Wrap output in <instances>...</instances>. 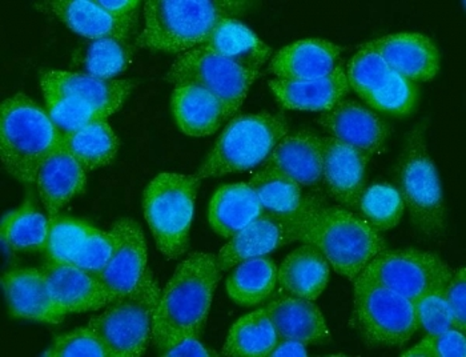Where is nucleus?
<instances>
[{"label": "nucleus", "instance_id": "f257e3e1", "mask_svg": "<svg viewBox=\"0 0 466 357\" xmlns=\"http://www.w3.org/2000/svg\"><path fill=\"white\" fill-rule=\"evenodd\" d=\"M218 256L192 252L160 291L152 325V345L163 353L179 340L200 338L221 276Z\"/></svg>", "mask_w": 466, "mask_h": 357}, {"label": "nucleus", "instance_id": "f03ea898", "mask_svg": "<svg viewBox=\"0 0 466 357\" xmlns=\"http://www.w3.org/2000/svg\"><path fill=\"white\" fill-rule=\"evenodd\" d=\"M304 200L299 241L320 250L330 268L353 283L368 263L387 250L384 238L361 215L330 206L323 195H305Z\"/></svg>", "mask_w": 466, "mask_h": 357}, {"label": "nucleus", "instance_id": "7ed1b4c3", "mask_svg": "<svg viewBox=\"0 0 466 357\" xmlns=\"http://www.w3.org/2000/svg\"><path fill=\"white\" fill-rule=\"evenodd\" d=\"M246 5L231 0H149L137 45L155 53H187L203 46L221 19L236 18Z\"/></svg>", "mask_w": 466, "mask_h": 357}, {"label": "nucleus", "instance_id": "20e7f679", "mask_svg": "<svg viewBox=\"0 0 466 357\" xmlns=\"http://www.w3.org/2000/svg\"><path fill=\"white\" fill-rule=\"evenodd\" d=\"M62 144V134L47 112L25 94L0 107V159L5 171L22 183H36L48 155Z\"/></svg>", "mask_w": 466, "mask_h": 357}, {"label": "nucleus", "instance_id": "39448f33", "mask_svg": "<svg viewBox=\"0 0 466 357\" xmlns=\"http://www.w3.org/2000/svg\"><path fill=\"white\" fill-rule=\"evenodd\" d=\"M399 192L413 226L428 238L447 232V207L436 164L431 160L424 127L408 135L396 164Z\"/></svg>", "mask_w": 466, "mask_h": 357}, {"label": "nucleus", "instance_id": "423d86ee", "mask_svg": "<svg viewBox=\"0 0 466 357\" xmlns=\"http://www.w3.org/2000/svg\"><path fill=\"white\" fill-rule=\"evenodd\" d=\"M289 131L287 120L269 112L232 117L195 177L198 180L248 171L263 163Z\"/></svg>", "mask_w": 466, "mask_h": 357}, {"label": "nucleus", "instance_id": "0eeeda50", "mask_svg": "<svg viewBox=\"0 0 466 357\" xmlns=\"http://www.w3.org/2000/svg\"><path fill=\"white\" fill-rule=\"evenodd\" d=\"M198 184L195 175L163 172L144 189V218L157 249L169 260H177L188 250Z\"/></svg>", "mask_w": 466, "mask_h": 357}, {"label": "nucleus", "instance_id": "6e6552de", "mask_svg": "<svg viewBox=\"0 0 466 357\" xmlns=\"http://www.w3.org/2000/svg\"><path fill=\"white\" fill-rule=\"evenodd\" d=\"M160 288L151 270L131 292L112 301L88 327L107 350L108 357H142L152 340V325Z\"/></svg>", "mask_w": 466, "mask_h": 357}, {"label": "nucleus", "instance_id": "1a4fd4ad", "mask_svg": "<svg viewBox=\"0 0 466 357\" xmlns=\"http://www.w3.org/2000/svg\"><path fill=\"white\" fill-rule=\"evenodd\" d=\"M355 322L373 347H401L420 330L414 303L376 281L356 279Z\"/></svg>", "mask_w": 466, "mask_h": 357}, {"label": "nucleus", "instance_id": "9d476101", "mask_svg": "<svg viewBox=\"0 0 466 357\" xmlns=\"http://www.w3.org/2000/svg\"><path fill=\"white\" fill-rule=\"evenodd\" d=\"M260 72L248 70L200 46L177 56L167 74V80L175 86L206 88L223 103L229 119L243 106Z\"/></svg>", "mask_w": 466, "mask_h": 357}, {"label": "nucleus", "instance_id": "9b49d317", "mask_svg": "<svg viewBox=\"0 0 466 357\" xmlns=\"http://www.w3.org/2000/svg\"><path fill=\"white\" fill-rule=\"evenodd\" d=\"M451 268L437 253L416 249L385 250L358 276L395 291L410 301L447 286Z\"/></svg>", "mask_w": 466, "mask_h": 357}, {"label": "nucleus", "instance_id": "f8f14e48", "mask_svg": "<svg viewBox=\"0 0 466 357\" xmlns=\"http://www.w3.org/2000/svg\"><path fill=\"white\" fill-rule=\"evenodd\" d=\"M305 215V200L295 216H279L263 212L248 227L229 239L220 250L218 264L221 272L248 259L266 256L272 250L299 241Z\"/></svg>", "mask_w": 466, "mask_h": 357}, {"label": "nucleus", "instance_id": "ddd939ff", "mask_svg": "<svg viewBox=\"0 0 466 357\" xmlns=\"http://www.w3.org/2000/svg\"><path fill=\"white\" fill-rule=\"evenodd\" d=\"M111 232L115 238L114 253L97 278L115 301L137 287L148 270V259L142 227L134 219H120Z\"/></svg>", "mask_w": 466, "mask_h": 357}, {"label": "nucleus", "instance_id": "4468645a", "mask_svg": "<svg viewBox=\"0 0 466 357\" xmlns=\"http://www.w3.org/2000/svg\"><path fill=\"white\" fill-rule=\"evenodd\" d=\"M362 47L381 55L390 70L414 85L431 82L440 71L439 48L422 34H392L370 40Z\"/></svg>", "mask_w": 466, "mask_h": 357}, {"label": "nucleus", "instance_id": "2eb2a0df", "mask_svg": "<svg viewBox=\"0 0 466 357\" xmlns=\"http://www.w3.org/2000/svg\"><path fill=\"white\" fill-rule=\"evenodd\" d=\"M330 138L373 157L387 143L390 127L372 111L355 100L344 99L324 112L319 120Z\"/></svg>", "mask_w": 466, "mask_h": 357}, {"label": "nucleus", "instance_id": "dca6fc26", "mask_svg": "<svg viewBox=\"0 0 466 357\" xmlns=\"http://www.w3.org/2000/svg\"><path fill=\"white\" fill-rule=\"evenodd\" d=\"M42 270L55 303L66 315L103 310L114 301L96 275L75 264L48 261Z\"/></svg>", "mask_w": 466, "mask_h": 357}, {"label": "nucleus", "instance_id": "f3484780", "mask_svg": "<svg viewBox=\"0 0 466 357\" xmlns=\"http://www.w3.org/2000/svg\"><path fill=\"white\" fill-rule=\"evenodd\" d=\"M8 312L16 319L59 324L66 313L55 303L42 268H15L2 276Z\"/></svg>", "mask_w": 466, "mask_h": 357}, {"label": "nucleus", "instance_id": "a211bd4d", "mask_svg": "<svg viewBox=\"0 0 466 357\" xmlns=\"http://www.w3.org/2000/svg\"><path fill=\"white\" fill-rule=\"evenodd\" d=\"M40 87L42 91L72 97L109 117L123 107L134 85L128 80L100 79L79 72L50 70L40 76Z\"/></svg>", "mask_w": 466, "mask_h": 357}, {"label": "nucleus", "instance_id": "6ab92c4d", "mask_svg": "<svg viewBox=\"0 0 466 357\" xmlns=\"http://www.w3.org/2000/svg\"><path fill=\"white\" fill-rule=\"evenodd\" d=\"M323 139V181L328 195L344 209L359 211L370 157L330 137Z\"/></svg>", "mask_w": 466, "mask_h": 357}, {"label": "nucleus", "instance_id": "aec40b11", "mask_svg": "<svg viewBox=\"0 0 466 357\" xmlns=\"http://www.w3.org/2000/svg\"><path fill=\"white\" fill-rule=\"evenodd\" d=\"M340 46L327 39H301L279 50L269 60L276 79L310 80L327 76L338 67Z\"/></svg>", "mask_w": 466, "mask_h": 357}, {"label": "nucleus", "instance_id": "412c9836", "mask_svg": "<svg viewBox=\"0 0 466 357\" xmlns=\"http://www.w3.org/2000/svg\"><path fill=\"white\" fill-rule=\"evenodd\" d=\"M264 167L300 186H318L323 181V139L305 129L288 134L276 144Z\"/></svg>", "mask_w": 466, "mask_h": 357}, {"label": "nucleus", "instance_id": "4be33fe9", "mask_svg": "<svg viewBox=\"0 0 466 357\" xmlns=\"http://www.w3.org/2000/svg\"><path fill=\"white\" fill-rule=\"evenodd\" d=\"M270 91L287 109L327 112L350 94L347 75L340 65L329 75L310 80H269Z\"/></svg>", "mask_w": 466, "mask_h": 357}, {"label": "nucleus", "instance_id": "5701e85b", "mask_svg": "<svg viewBox=\"0 0 466 357\" xmlns=\"http://www.w3.org/2000/svg\"><path fill=\"white\" fill-rule=\"evenodd\" d=\"M82 164L60 144L43 161L37 172L36 186L48 216H56L72 199L82 194L87 175Z\"/></svg>", "mask_w": 466, "mask_h": 357}, {"label": "nucleus", "instance_id": "b1692460", "mask_svg": "<svg viewBox=\"0 0 466 357\" xmlns=\"http://www.w3.org/2000/svg\"><path fill=\"white\" fill-rule=\"evenodd\" d=\"M280 339H292L305 345L325 344L330 332L320 308L307 299L287 296L266 307Z\"/></svg>", "mask_w": 466, "mask_h": 357}, {"label": "nucleus", "instance_id": "393cba45", "mask_svg": "<svg viewBox=\"0 0 466 357\" xmlns=\"http://www.w3.org/2000/svg\"><path fill=\"white\" fill-rule=\"evenodd\" d=\"M171 108L181 131L192 138L214 135L227 120L223 103L198 86H175Z\"/></svg>", "mask_w": 466, "mask_h": 357}, {"label": "nucleus", "instance_id": "a878e982", "mask_svg": "<svg viewBox=\"0 0 466 357\" xmlns=\"http://www.w3.org/2000/svg\"><path fill=\"white\" fill-rule=\"evenodd\" d=\"M43 5H47V10L70 30L87 39L114 37L128 40L129 34L137 26L109 15L97 5L96 0H53L43 3Z\"/></svg>", "mask_w": 466, "mask_h": 357}, {"label": "nucleus", "instance_id": "bb28decb", "mask_svg": "<svg viewBox=\"0 0 466 357\" xmlns=\"http://www.w3.org/2000/svg\"><path fill=\"white\" fill-rule=\"evenodd\" d=\"M263 212L260 200L248 183L226 184L209 201V226L221 238L231 239Z\"/></svg>", "mask_w": 466, "mask_h": 357}, {"label": "nucleus", "instance_id": "cd10ccee", "mask_svg": "<svg viewBox=\"0 0 466 357\" xmlns=\"http://www.w3.org/2000/svg\"><path fill=\"white\" fill-rule=\"evenodd\" d=\"M330 279V266L320 250L303 244L284 259L278 270V283L295 298L315 301Z\"/></svg>", "mask_w": 466, "mask_h": 357}, {"label": "nucleus", "instance_id": "c85d7f7f", "mask_svg": "<svg viewBox=\"0 0 466 357\" xmlns=\"http://www.w3.org/2000/svg\"><path fill=\"white\" fill-rule=\"evenodd\" d=\"M201 47L256 72L269 62L273 53L269 46L236 18L221 19Z\"/></svg>", "mask_w": 466, "mask_h": 357}, {"label": "nucleus", "instance_id": "c756f323", "mask_svg": "<svg viewBox=\"0 0 466 357\" xmlns=\"http://www.w3.org/2000/svg\"><path fill=\"white\" fill-rule=\"evenodd\" d=\"M278 270L275 261L266 256L241 261L227 279V293L240 307L263 304L279 284Z\"/></svg>", "mask_w": 466, "mask_h": 357}, {"label": "nucleus", "instance_id": "7c9ffc66", "mask_svg": "<svg viewBox=\"0 0 466 357\" xmlns=\"http://www.w3.org/2000/svg\"><path fill=\"white\" fill-rule=\"evenodd\" d=\"M280 342L266 308H258L238 319L229 330L221 355L226 357H267Z\"/></svg>", "mask_w": 466, "mask_h": 357}, {"label": "nucleus", "instance_id": "2f4dec72", "mask_svg": "<svg viewBox=\"0 0 466 357\" xmlns=\"http://www.w3.org/2000/svg\"><path fill=\"white\" fill-rule=\"evenodd\" d=\"M62 146L82 164L86 171H94L109 166L116 159L120 143L107 119H103L79 131L62 135Z\"/></svg>", "mask_w": 466, "mask_h": 357}, {"label": "nucleus", "instance_id": "473e14b6", "mask_svg": "<svg viewBox=\"0 0 466 357\" xmlns=\"http://www.w3.org/2000/svg\"><path fill=\"white\" fill-rule=\"evenodd\" d=\"M50 219L37 211L31 201L3 216L0 236L14 250H42L47 243Z\"/></svg>", "mask_w": 466, "mask_h": 357}, {"label": "nucleus", "instance_id": "72a5a7b5", "mask_svg": "<svg viewBox=\"0 0 466 357\" xmlns=\"http://www.w3.org/2000/svg\"><path fill=\"white\" fill-rule=\"evenodd\" d=\"M249 186L258 195L263 211L279 216H295L303 204V189L281 172L266 168L256 172Z\"/></svg>", "mask_w": 466, "mask_h": 357}, {"label": "nucleus", "instance_id": "f704fd0d", "mask_svg": "<svg viewBox=\"0 0 466 357\" xmlns=\"http://www.w3.org/2000/svg\"><path fill=\"white\" fill-rule=\"evenodd\" d=\"M359 211L377 232H384L399 226L405 212V204L395 187L375 184L362 192Z\"/></svg>", "mask_w": 466, "mask_h": 357}, {"label": "nucleus", "instance_id": "c9c22d12", "mask_svg": "<svg viewBox=\"0 0 466 357\" xmlns=\"http://www.w3.org/2000/svg\"><path fill=\"white\" fill-rule=\"evenodd\" d=\"M47 243L45 252L48 260L57 263H74L79 250H82L92 226L86 221L67 218V216H51Z\"/></svg>", "mask_w": 466, "mask_h": 357}, {"label": "nucleus", "instance_id": "e433bc0d", "mask_svg": "<svg viewBox=\"0 0 466 357\" xmlns=\"http://www.w3.org/2000/svg\"><path fill=\"white\" fill-rule=\"evenodd\" d=\"M362 100L370 107L382 114L395 117H407L412 115L417 107L419 91L414 83L392 71L381 87Z\"/></svg>", "mask_w": 466, "mask_h": 357}, {"label": "nucleus", "instance_id": "4c0bfd02", "mask_svg": "<svg viewBox=\"0 0 466 357\" xmlns=\"http://www.w3.org/2000/svg\"><path fill=\"white\" fill-rule=\"evenodd\" d=\"M390 72L392 70L382 59L381 55L361 46L348 63L345 75L350 88H352L362 100L381 87L390 77Z\"/></svg>", "mask_w": 466, "mask_h": 357}, {"label": "nucleus", "instance_id": "58836bf2", "mask_svg": "<svg viewBox=\"0 0 466 357\" xmlns=\"http://www.w3.org/2000/svg\"><path fill=\"white\" fill-rule=\"evenodd\" d=\"M132 55L134 51L128 40L114 37L94 40L88 48L86 68L91 76L112 80L128 67Z\"/></svg>", "mask_w": 466, "mask_h": 357}, {"label": "nucleus", "instance_id": "ea45409f", "mask_svg": "<svg viewBox=\"0 0 466 357\" xmlns=\"http://www.w3.org/2000/svg\"><path fill=\"white\" fill-rule=\"evenodd\" d=\"M43 94H45L48 117L62 135L72 134L97 120L107 119L103 112L83 105L72 97H63L51 91H43Z\"/></svg>", "mask_w": 466, "mask_h": 357}, {"label": "nucleus", "instance_id": "a19ab883", "mask_svg": "<svg viewBox=\"0 0 466 357\" xmlns=\"http://www.w3.org/2000/svg\"><path fill=\"white\" fill-rule=\"evenodd\" d=\"M414 310L419 328H422L428 335L454 328L453 316L445 298V286L436 288L414 301Z\"/></svg>", "mask_w": 466, "mask_h": 357}, {"label": "nucleus", "instance_id": "79ce46f5", "mask_svg": "<svg viewBox=\"0 0 466 357\" xmlns=\"http://www.w3.org/2000/svg\"><path fill=\"white\" fill-rule=\"evenodd\" d=\"M48 357H108L103 342L90 327L77 328L55 339L43 353Z\"/></svg>", "mask_w": 466, "mask_h": 357}, {"label": "nucleus", "instance_id": "37998d69", "mask_svg": "<svg viewBox=\"0 0 466 357\" xmlns=\"http://www.w3.org/2000/svg\"><path fill=\"white\" fill-rule=\"evenodd\" d=\"M404 357H465V332L451 328L441 333H431L402 353Z\"/></svg>", "mask_w": 466, "mask_h": 357}, {"label": "nucleus", "instance_id": "c03bdc74", "mask_svg": "<svg viewBox=\"0 0 466 357\" xmlns=\"http://www.w3.org/2000/svg\"><path fill=\"white\" fill-rule=\"evenodd\" d=\"M114 249L115 238L112 232H105L92 227L82 250L72 264L97 276V273L102 272L103 268L107 266Z\"/></svg>", "mask_w": 466, "mask_h": 357}, {"label": "nucleus", "instance_id": "a18cd8bd", "mask_svg": "<svg viewBox=\"0 0 466 357\" xmlns=\"http://www.w3.org/2000/svg\"><path fill=\"white\" fill-rule=\"evenodd\" d=\"M445 298H447L453 327L465 332L466 331V270L465 267L451 270V279L445 286Z\"/></svg>", "mask_w": 466, "mask_h": 357}, {"label": "nucleus", "instance_id": "49530a36", "mask_svg": "<svg viewBox=\"0 0 466 357\" xmlns=\"http://www.w3.org/2000/svg\"><path fill=\"white\" fill-rule=\"evenodd\" d=\"M96 3L114 18L132 23V25L139 22L137 11H139L140 2L137 0H96Z\"/></svg>", "mask_w": 466, "mask_h": 357}, {"label": "nucleus", "instance_id": "de8ad7c7", "mask_svg": "<svg viewBox=\"0 0 466 357\" xmlns=\"http://www.w3.org/2000/svg\"><path fill=\"white\" fill-rule=\"evenodd\" d=\"M164 357H212L218 356L214 351H209L208 348L204 347L198 338L188 336L175 342L174 345L160 353Z\"/></svg>", "mask_w": 466, "mask_h": 357}, {"label": "nucleus", "instance_id": "09e8293b", "mask_svg": "<svg viewBox=\"0 0 466 357\" xmlns=\"http://www.w3.org/2000/svg\"><path fill=\"white\" fill-rule=\"evenodd\" d=\"M272 357H305L308 356L307 345L292 339H280L275 350L270 352Z\"/></svg>", "mask_w": 466, "mask_h": 357}]
</instances>
